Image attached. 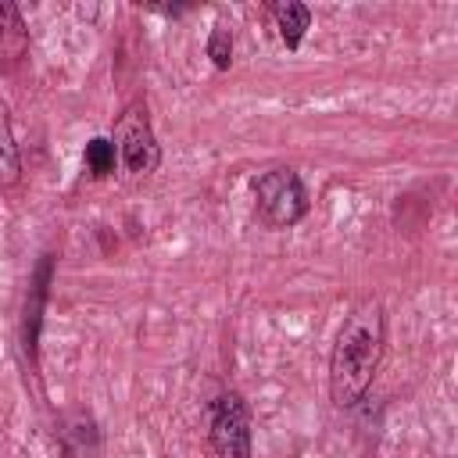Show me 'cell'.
Returning a JSON list of instances; mask_svg holds the SVG:
<instances>
[{"label":"cell","mask_w":458,"mask_h":458,"mask_svg":"<svg viewBox=\"0 0 458 458\" xmlns=\"http://www.w3.org/2000/svg\"><path fill=\"white\" fill-rule=\"evenodd\" d=\"M29 50V29L21 21V11L11 0H0V61L14 64Z\"/></svg>","instance_id":"cell-5"},{"label":"cell","mask_w":458,"mask_h":458,"mask_svg":"<svg viewBox=\"0 0 458 458\" xmlns=\"http://www.w3.org/2000/svg\"><path fill=\"white\" fill-rule=\"evenodd\" d=\"M208 57H211V64L218 72H225L233 64V29H225V25H215L211 29V36H208Z\"/></svg>","instance_id":"cell-11"},{"label":"cell","mask_w":458,"mask_h":458,"mask_svg":"<svg viewBox=\"0 0 458 458\" xmlns=\"http://www.w3.org/2000/svg\"><path fill=\"white\" fill-rule=\"evenodd\" d=\"M208 440L215 458H250V408L236 390H225L211 404Z\"/></svg>","instance_id":"cell-4"},{"label":"cell","mask_w":458,"mask_h":458,"mask_svg":"<svg viewBox=\"0 0 458 458\" xmlns=\"http://www.w3.org/2000/svg\"><path fill=\"white\" fill-rule=\"evenodd\" d=\"M114 165H118V154H114V143L111 140L97 136V140L86 143V168H89L93 179H107L114 172Z\"/></svg>","instance_id":"cell-10"},{"label":"cell","mask_w":458,"mask_h":458,"mask_svg":"<svg viewBox=\"0 0 458 458\" xmlns=\"http://www.w3.org/2000/svg\"><path fill=\"white\" fill-rule=\"evenodd\" d=\"M268 11H272V18H276V25H279V39H283L290 50H297L301 39H304V32H308V25H311V11H308L304 4H297V0H279V4H272Z\"/></svg>","instance_id":"cell-7"},{"label":"cell","mask_w":458,"mask_h":458,"mask_svg":"<svg viewBox=\"0 0 458 458\" xmlns=\"http://www.w3.org/2000/svg\"><path fill=\"white\" fill-rule=\"evenodd\" d=\"M21 179V157H18V143L11 132V114L7 104L0 100V190L14 186Z\"/></svg>","instance_id":"cell-9"},{"label":"cell","mask_w":458,"mask_h":458,"mask_svg":"<svg viewBox=\"0 0 458 458\" xmlns=\"http://www.w3.org/2000/svg\"><path fill=\"white\" fill-rule=\"evenodd\" d=\"M383 336L386 318L379 301L365 297L344 315L329 354V397L336 408H354L369 394L383 358Z\"/></svg>","instance_id":"cell-1"},{"label":"cell","mask_w":458,"mask_h":458,"mask_svg":"<svg viewBox=\"0 0 458 458\" xmlns=\"http://www.w3.org/2000/svg\"><path fill=\"white\" fill-rule=\"evenodd\" d=\"M61 444H64V454L68 458H93L97 454V426L89 415L75 411L61 422Z\"/></svg>","instance_id":"cell-6"},{"label":"cell","mask_w":458,"mask_h":458,"mask_svg":"<svg viewBox=\"0 0 458 458\" xmlns=\"http://www.w3.org/2000/svg\"><path fill=\"white\" fill-rule=\"evenodd\" d=\"M114 154H118V165L129 179H147L157 172L161 165V147H157V136L150 129V118H147V104H129L118 122H114Z\"/></svg>","instance_id":"cell-3"},{"label":"cell","mask_w":458,"mask_h":458,"mask_svg":"<svg viewBox=\"0 0 458 458\" xmlns=\"http://www.w3.org/2000/svg\"><path fill=\"white\" fill-rule=\"evenodd\" d=\"M254 208L268 229H286L308 215V190L290 165H276L254 182Z\"/></svg>","instance_id":"cell-2"},{"label":"cell","mask_w":458,"mask_h":458,"mask_svg":"<svg viewBox=\"0 0 458 458\" xmlns=\"http://www.w3.org/2000/svg\"><path fill=\"white\" fill-rule=\"evenodd\" d=\"M47 283H50V258L39 261L36 268V279L29 286V301H25V351L32 354L36 351V336H39V311H43V301H47Z\"/></svg>","instance_id":"cell-8"}]
</instances>
